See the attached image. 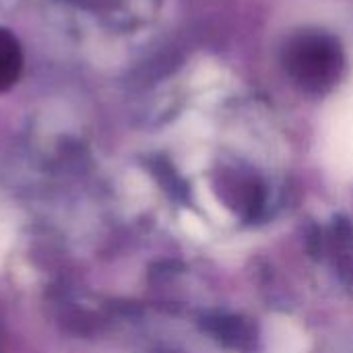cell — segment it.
Returning <instances> with one entry per match:
<instances>
[{"label": "cell", "mask_w": 353, "mask_h": 353, "mask_svg": "<svg viewBox=\"0 0 353 353\" xmlns=\"http://www.w3.org/2000/svg\"><path fill=\"white\" fill-rule=\"evenodd\" d=\"M283 62L294 83L314 95L327 93L343 70V50L325 31H302L285 46Z\"/></svg>", "instance_id": "1"}, {"label": "cell", "mask_w": 353, "mask_h": 353, "mask_svg": "<svg viewBox=\"0 0 353 353\" xmlns=\"http://www.w3.org/2000/svg\"><path fill=\"white\" fill-rule=\"evenodd\" d=\"M23 72V50L6 27H0V93H6Z\"/></svg>", "instance_id": "2"}]
</instances>
